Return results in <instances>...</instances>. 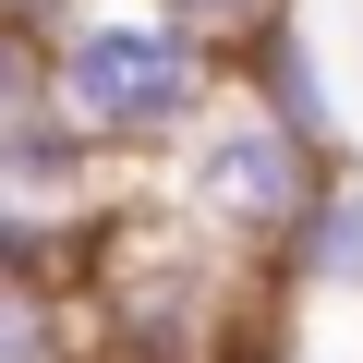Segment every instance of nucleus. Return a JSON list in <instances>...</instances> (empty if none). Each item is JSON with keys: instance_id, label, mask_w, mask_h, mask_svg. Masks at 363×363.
I'll return each mask as SVG.
<instances>
[{"instance_id": "f257e3e1", "label": "nucleus", "mask_w": 363, "mask_h": 363, "mask_svg": "<svg viewBox=\"0 0 363 363\" xmlns=\"http://www.w3.org/2000/svg\"><path fill=\"white\" fill-rule=\"evenodd\" d=\"M37 61L97 145H182L218 109V37L169 25L157 0H73L61 37H37Z\"/></svg>"}, {"instance_id": "f03ea898", "label": "nucleus", "mask_w": 363, "mask_h": 363, "mask_svg": "<svg viewBox=\"0 0 363 363\" xmlns=\"http://www.w3.org/2000/svg\"><path fill=\"white\" fill-rule=\"evenodd\" d=\"M169 194H182V218H206V230L291 242L303 206L327 194V169H315V145H303L267 97H218L194 133L169 145Z\"/></svg>"}, {"instance_id": "0eeeda50", "label": "nucleus", "mask_w": 363, "mask_h": 363, "mask_svg": "<svg viewBox=\"0 0 363 363\" xmlns=\"http://www.w3.org/2000/svg\"><path fill=\"white\" fill-rule=\"evenodd\" d=\"M255 363H315V351H303V339H267V351H255Z\"/></svg>"}, {"instance_id": "423d86ee", "label": "nucleus", "mask_w": 363, "mask_h": 363, "mask_svg": "<svg viewBox=\"0 0 363 363\" xmlns=\"http://www.w3.org/2000/svg\"><path fill=\"white\" fill-rule=\"evenodd\" d=\"M157 13L194 37H267V25H291V0H157Z\"/></svg>"}, {"instance_id": "20e7f679", "label": "nucleus", "mask_w": 363, "mask_h": 363, "mask_svg": "<svg viewBox=\"0 0 363 363\" xmlns=\"http://www.w3.org/2000/svg\"><path fill=\"white\" fill-rule=\"evenodd\" d=\"M291 291H327V303H363V182H327L291 230Z\"/></svg>"}, {"instance_id": "7ed1b4c3", "label": "nucleus", "mask_w": 363, "mask_h": 363, "mask_svg": "<svg viewBox=\"0 0 363 363\" xmlns=\"http://www.w3.org/2000/svg\"><path fill=\"white\" fill-rule=\"evenodd\" d=\"M242 97H267L315 157H339V97H327V61H315V37H303V13L291 25H267L255 37V61H242Z\"/></svg>"}, {"instance_id": "39448f33", "label": "nucleus", "mask_w": 363, "mask_h": 363, "mask_svg": "<svg viewBox=\"0 0 363 363\" xmlns=\"http://www.w3.org/2000/svg\"><path fill=\"white\" fill-rule=\"evenodd\" d=\"M157 255H169V291H206V242H194V218H182ZM121 315H133L121 339H145V351H194V315H182V303H157V315H145V303H121Z\"/></svg>"}]
</instances>
